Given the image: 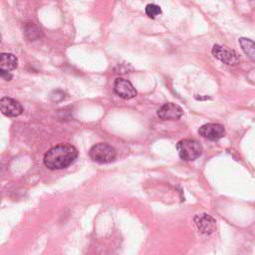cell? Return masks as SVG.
Masks as SVG:
<instances>
[{"instance_id":"obj_1","label":"cell","mask_w":255,"mask_h":255,"mask_svg":"<svg viewBox=\"0 0 255 255\" xmlns=\"http://www.w3.org/2000/svg\"><path fill=\"white\" fill-rule=\"evenodd\" d=\"M78 156L77 148L70 143H60L51 147L44 155V164L52 170L63 169L72 164Z\"/></svg>"},{"instance_id":"obj_13","label":"cell","mask_w":255,"mask_h":255,"mask_svg":"<svg viewBox=\"0 0 255 255\" xmlns=\"http://www.w3.org/2000/svg\"><path fill=\"white\" fill-rule=\"evenodd\" d=\"M0 76L2 79L6 80V81H10L12 79V75L10 74V72L8 71H3V70H0Z\"/></svg>"},{"instance_id":"obj_8","label":"cell","mask_w":255,"mask_h":255,"mask_svg":"<svg viewBox=\"0 0 255 255\" xmlns=\"http://www.w3.org/2000/svg\"><path fill=\"white\" fill-rule=\"evenodd\" d=\"M0 109L2 114L7 117H17L23 112L22 105L18 101L8 97H4L0 100Z\"/></svg>"},{"instance_id":"obj_9","label":"cell","mask_w":255,"mask_h":255,"mask_svg":"<svg viewBox=\"0 0 255 255\" xmlns=\"http://www.w3.org/2000/svg\"><path fill=\"white\" fill-rule=\"evenodd\" d=\"M198 230L203 234H210L215 229V219L208 214H200L194 217Z\"/></svg>"},{"instance_id":"obj_12","label":"cell","mask_w":255,"mask_h":255,"mask_svg":"<svg viewBox=\"0 0 255 255\" xmlns=\"http://www.w3.org/2000/svg\"><path fill=\"white\" fill-rule=\"evenodd\" d=\"M145 13L149 18H155L157 15H159L161 13V9L158 5L149 3L145 6Z\"/></svg>"},{"instance_id":"obj_6","label":"cell","mask_w":255,"mask_h":255,"mask_svg":"<svg viewBox=\"0 0 255 255\" xmlns=\"http://www.w3.org/2000/svg\"><path fill=\"white\" fill-rule=\"evenodd\" d=\"M114 91L119 97L125 100H129L136 96V91L131 85V83L124 78H118L115 81Z\"/></svg>"},{"instance_id":"obj_3","label":"cell","mask_w":255,"mask_h":255,"mask_svg":"<svg viewBox=\"0 0 255 255\" xmlns=\"http://www.w3.org/2000/svg\"><path fill=\"white\" fill-rule=\"evenodd\" d=\"M89 155L91 159L99 163H110L117 157L116 149L106 142H99L94 144L90 150Z\"/></svg>"},{"instance_id":"obj_2","label":"cell","mask_w":255,"mask_h":255,"mask_svg":"<svg viewBox=\"0 0 255 255\" xmlns=\"http://www.w3.org/2000/svg\"><path fill=\"white\" fill-rule=\"evenodd\" d=\"M176 149L181 159L190 161L198 158L202 153V145L195 139L184 138L177 142Z\"/></svg>"},{"instance_id":"obj_10","label":"cell","mask_w":255,"mask_h":255,"mask_svg":"<svg viewBox=\"0 0 255 255\" xmlns=\"http://www.w3.org/2000/svg\"><path fill=\"white\" fill-rule=\"evenodd\" d=\"M18 66V60L15 55L11 53H2L0 56V70L11 71Z\"/></svg>"},{"instance_id":"obj_4","label":"cell","mask_w":255,"mask_h":255,"mask_svg":"<svg viewBox=\"0 0 255 255\" xmlns=\"http://www.w3.org/2000/svg\"><path fill=\"white\" fill-rule=\"evenodd\" d=\"M198 133L209 140H217L224 136L225 128L220 124L215 123H208L201 126L198 129Z\"/></svg>"},{"instance_id":"obj_5","label":"cell","mask_w":255,"mask_h":255,"mask_svg":"<svg viewBox=\"0 0 255 255\" xmlns=\"http://www.w3.org/2000/svg\"><path fill=\"white\" fill-rule=\"evenodd\" d=\"M212 55L226 65H235L239 62V56L235 51L220 45L213 46Z\"/></svg>"},{"instance_id":"obj_7","label":"cell","mask_w":255,"mask_h":255,"mask_svg":"<svg viewBox=\"0 0 255 255\" xmlns=\"http://www.w3.org/2000/svg\"><path fill=\"white\" fill-rule=\"evenodd\" d=\"M183 115L182 109L173 103H166L157 110V116L163 121L178 120Z\"/></svg>"},{"instance_id":"obj_11","label":"cell","mask_w":255,"mask_h":255,"mask_svg":"<svg viewBox=\"0 0 255 255\" xmlns=\"http://www.w3.org/2000/svg\"><path fill=\"white\" fill-rule=\"evenodd\" d=\"M240 46L243 50V52L252 60L255 62V43L247 38H240L239 39Z\"/></svg>"}]
</instances>
